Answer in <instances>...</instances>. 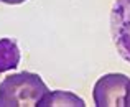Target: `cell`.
<instances>
[{
	"mask_svg": "<svg viewBox=\"0 0 130 107\" xmlns=\"http://www.w3.org/2000/svg\"><path fill=\"white\" fill-rule=\"evenodd\" d=\"M44 81L35 72H17L0 82V107H38L48 94Z\"/></svg>",
	"mask_w": 130,
	"mask_h": 107,
	"instance_id": "cell-1",
	"label": "cell"
},
{
	"mask_svg": "<svg viewBox=\"0 0 130 107\" xmlns=\"http://www.w3.org/2000/svg\"><path fill=\"white\" fill-rule=\"evenodd\" d=\"M130 79L120 72L105 74L95 82L94 86V104L97 107H120L125 105V94H127Z\"/></svg>",
	"mask_w": 130,
	"mask_h": 107,
	"instance_id": "cell-2",
	"label": "cell"
},
{
	"mask_svg": "<svg viewBox=\"0 0 130 107\" xmlns=\"http://www.w3.org/2000/svg\"><path fill=\"white\" fill-rule=\"evenodd\" d=\"M110 33L119 54L130 63V0H115L110 12Z\"/></svg>",
	"mask_w": 130,
	"mask_h": 107,
	"instance_id": "cell-3",
	"label": "cell"
},
{
	"mask_svg": "<svg viewBox=\"0 0 130 107\" xmlns=\"http://www.w3.org/2000/svg\"><path fill=\"white\" fill-rule=\"evenodd\" d=\"M20 63V50L10 38H0V72L15 69Z\"/></svg>",
	"mask_w": 130,
	"mask_h": 107,
	"instance_id": "cell-4",
	"label": "cell"
},
{
	"mask_svg": "<svg viewBox=\"0 0 130 107\" xmlns=\"http://www.w3.org/2000/svg\"><path fill=\"white\" fill-rule=\"evenodd\" d=\"M50 105H79L84 107V101L81 97H77L76 94L68 91H54V92H48L46 96L41 99L40 107H50Z\"/></svg>",
	"mask_w": 130,
	"mask_h": 107,
	"instance_id": "cell-5",
	"label": "cell"
},
{
	"mask_svg": "<svg viewBox=\"0 0 130 107\" xmlns=\"http://www.w3.org/2000/svg\"><path fill=\"white\" fill-rule=\"evenodd\" d=\"M3 3H8V5H18V3H23L25 0H0Z\"/></svg>",
	"mask_w": 130,
	"mask_h": 107,
	"instance_id": "cell-6",
	"label": "cell"
},
{
	"mask_svg": "<svg viewBox=\"0 0 130 107\" xmlns=\"http://www.w3.org/2000/svg\"><path fill=\"white\" fill-rule=\"evenodd\" d=\"M125 105L130 107V82H128V87H127V94H125Z\"/></svg>",
	"mask_w": 130,
	"mask_h": 107,
	"instance_id": "cell-7",
	"label": "cell"
}]
</instances>
